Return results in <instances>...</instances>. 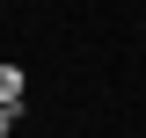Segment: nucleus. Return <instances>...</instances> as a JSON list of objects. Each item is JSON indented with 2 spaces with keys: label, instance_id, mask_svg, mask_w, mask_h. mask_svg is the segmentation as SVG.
<instances>
[{
  "label": "nucleus",
  "instance_id": "f257e3e1",
  "mask_svg": "<svg viewBox=\"0 0 146 138\" xmlns=\"http://www.w3.org/2000/svg\"><path fill=\"white\" fill-rule=\"evenodd\" d=\"M0 109H22V66H0Z\"/></svg>",
  "mask_w": 146,
  "mask_h": 138
},
{
  "label": "nucleus",
  "instance_id": "f03ea898",
  "mask_svg": "<svg viewBox=\"0 0 146 138\" xmlns=\"http://www.w3.org/2000/svg\"><path fill=\"white\" fill-rule=\"evenodd\" d=\"M15 116H22V109H0V138H7V124H15Z\"/></svg>",
  "mask_w": 146,
  "mask_h": 138
}]
</instances>
